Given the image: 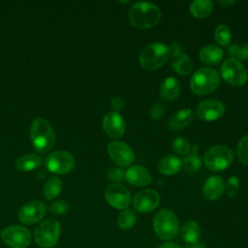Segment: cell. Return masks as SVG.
<instances>
[{"label": "cell", "instance_id": "29", "mask_svg": "<svg viewBox=\"0 0 248 248\" xmlns=\"http://www.w3.org/2000/svg\"><path fill=\"white\" fill-rule=\"evenodd\" d=\"M183 168L186 172L188 173H194L198 171L202 167V160L198 153H191L184 157L182 162Z\"/></svg>", "mask_w": 248, "mask_h": 248}, {"label": "cell", "instance_id": "33", "mask_svg": "<svg viewBox=\"0 0 248 248\" xmlns=\"http://www.w3.org/2000/svg\"><path fill=\"white\" fill-rule=\"evenodd\" d=\"M237 156L239 161L248 166V136L242 137L237 144Z\"/></svg>", "mask_w": 248, "mask_h": 248}, {"label": "cell", "instance_id": "41", "mask_svg": "<svg viewBox=\"0 0 248 248\" xmlns=\"http://www.w3.org/2000/svg\"><path fill=\"white\" fill-rule=\"evenodd\" d=\"M159 248H181V247L174 242H166V243H163Z\"/></svg>", "mask_w": 248, "mask_h": 248}, {"label": "cell", "instance_id": "24", "mask_svg": "<svg viewBox=\"0 0 248 248\" xmlns=\"http://www.w3.org/2000/svg\"><path fill=\"white\" fill-rule=\"evenodd\" d=\"M181 167H182L181 160L178 157L173 155H168L163 157L158 164L159 171L165 175H172L178 172Z\"/></svg>", "mask_w": 248, "mask_h": 248}, {"label": "cell", "instance_id": "40", "mask_svg": "<svg viewBox=\"0 0 248 248\" xmlns=\"http://www.w3.org/2000/svg\"><path fill=\"white\" fill-rule=\"evenodd\" d=\"M169 48H170V52L171 54L177 53V52H180V51H181V46H180L178 43H171Z\"/></svg>", "mask_w": 248, "mask_h": 248}, {"label": "cell", "instance_id": "3", "mask_svg": "<svg viewBox=\"0 0 248 248\" xmlns=\"http://www.w3.org/2000/svg\"><path fill=\"white\" fill-rule=\"evenodd\" d=\"M170 54V48L164 44L151 43L140 51V64L147 71L157 70L167 62Z\"/></svg>", "mask_w": 248, "mask_h": 248}, {"label": "cell", "instance_id": "38", "mask_svg": "<svg viewBox=\"0 0 248 248\" xmlns=\"http://www.w3.org/2000/svg\"><path fill=\"white\" fill-rule=\"evenodd\" d=\"M110 106L111 108L116 111L118 110H121L124 106H125V102H124V99L122 97H119V96H115L111 99L110 101Z\"/></svg>", "mask_w": 248, "mask_h": 248}, {"label": "cell", "instance_id": "4", "mask_svg": "<svg viewBox=\"0 0 248 248\" xmlns=\"http://www.w3.org/2000/svg\"><path fill=\"white\" fill-rule=\"evenodd\" d=\"M153 229L156 235L163 240L174 238L179 232V220L170 209H161L153 219Z\"/></svg>", "mask_w": 248, "mask_h": 248}, {"label": "cell", "instance_id": "7", "mask_svg": "<svg viewBox=\"0 0 248 248\" xmlns=\"http://www.w3.org/2000/svg\"><path fill=\"white\" fill-rule=\"evenodd\" d=\"M60 232L61 228L59 222L56 219H46L36 227L34 238L40 247L51 248L58 242Z\"/></svg>", "mask_w": 248, "mask_h": 248}, {"label": "cell", "instance_id": "18", "mask_svg": "<svg viewBox=\"0 0 248 248\" xmlns=\"http://www.w3.org/2000/svg\"><path fill=\"white\" fill-rule=\"evenodd\" d=\"M225 190V183L222 177L213 175L207 178L202 187V194L208 201H215L221 198Z\"/></svg>", "mask_w": 248, "mask_h": 248}, {"label": "cell", "instance_id": "39", "mask_svg": "<svg viewBox=\"0 0 248 248\" xmlns=\"http://www.w3.org/2000/svg\"><path fill=\"white\" fill-rule=\"evenodd\" d=\"M183 248H205V243L202 240L198 239L197 241L191 243H185Z\"/></svg>", "mask_w": 248, "mask_h": 248}, {"label": "cell", "instance_id": "25", "mask_svg": "<svg viewBox=\"0 0 248 248\" xmlns=\"http://www.w3.org/2000/svg\"><path fill=\"white\" fill-rule=\"evenodd\" d=\"M189 11L197 18H204L213 11V3L209 0H195L189 6Z\"/></svg>", "mask_w": 248, "mask_h": 248}, {"label": "cell", "instance_id": "13", "mask_svg": "<svg viewBox=\"0 0 248 248\" xmlns=\"http://www.w3.org/2000/svg\"><path fill=\"white\" fill-rule=\"evenodd\" d=\"M108 153L109 158L121 167L132 164L135 160V154L132 148L123 141L112 140L108 144Z\"/></svg>", "mask_w": 248, "mask_h": 248}, {"label": "cell", "instance_id": "16", "mask_svg": "<svg viewBox=\"0 0 248 248\" xmlns=\"http://www.w3.org/2000/svg\"><path fill=\"white\" fill-rule=\"evenodd\" d=\"M102 125L105 133L112 139L121 138L126 129L124 118L115 111L107 113L103 118Z\"/></svg>", "mask_w": 248, "mask_h": 248}, {"label": "cell", "instance_id": "32", "mask_svg": "<svg viewBox=\"0 0 248 248\" xmlns=\"http://www.w3.org/2000/svg\"><path fill=\"white\" fill-rule=\"evenodd\" d=\"M172 148L177 154L186 156L191 150V144L186 138L176 137L172 141Z\"/></svg>", "mask_w": 248, "mask_h": 248}, {"label": "cell", "instance_id": "28", "mask_svg": "<svg viewBox=\"0 0 248 248\" xmlns=\"http://www.w3.org/2000/svg\"><path fill=\"white\" fill-rule=\"evenodd\" d=\"M137 214L133 209H124L117 217V225L122 230H129L136 224Z\"/></svg>", "mask_w": 248, "mask_h": 248}, {"label": "cell", "instance_id": "2", "mask_svg": "<svg viewBox=\"0 0 248 248\" xmlns=\"http://www.w3.org/2000/svg\"><path fill=\"white\" fill-rule=\"evenodd\" d=\"M130 22L139 29H147L155 26L161 18L160 9L153 3L137 2L128 13Z\"/></svg>", "mask_w": 248, "mask_h": 248}, {"label": "cell", "instance_id": "8", "mask_svg": "<svg viewBox=\"0 0 248 248\" xmlns=\"http://www.w3.org/2000/svg\"><path fill=\"white\" fill-rule=\"evenodd\" d=\"M221 75L228 83L233 86H242L248 79L246 68L235 58H229L222 64Z\"/></svg>", "mask_w": 248, "mask_h": 248}, {"label": "cell", "instance_id": "26", "mask_svg": "<svg viewBox=\"0 0 248 248\" xmlns=\"http://www.w3.org/2000/svg\"><path fill=\"white\" fill-rule=\"evenodd\" d=\"M201 229L197 222L187 221L180 230V235L185 243H191L200 239Z\"/></svg>", "mask_w": 248, "mask_h": 248}, {"label": "cell", "instance_id": "15", "mask_svg": "<svg viewBox=\"0 0 248 248\" xmlns=\"http://www.w3.org/2000/svg\"><path fill=\"white\" fill-rule=\"evenodd\" d=\"M225 112V106L216 99H208L201 102L197 107V116L204 121H214Z\"/></svg>", "mask_w": 248, "mask_h": 248}, {"label": "cell", "instance_id": "34", "mask_svg": "<svg viewBox=\"0 0 248 248\" xmlns=\"http://www.w3.org/2000/svg\"><path fill=\"white\" fill-rule=\"evenodd\" d=\"M49 211L54 214V215H64L68 212L69 210V204L67 202L63 201V200H58V201H54L49 204Z\"/></svg>", "mask_w": 248, "mask_h": 248}, {"label": "cell", "instance_id": "11", "mask_svg": "<svg viewBox=\"0 0 248 248\" xmlns=\"http://www.w3.org/2000/svg\"><path fill=\"white\" fill-rule=\"evenodd\" d=\"M46 205L42 201H31L23 204L18 211V220L23 225H34L41 221L46 213Z\"/></svg>", "mask_w": 248, "mask_h": 248}, {"label": "cell", "instance_id": "6", "mask_svg": "<svg viewBox=\"0 0 248 248\" xmlns=\"http://www.w3.org/2000/svg\"><path fill=\"white\" fill-rule=\"evenodd\" d=\"M233 152L226 145L217 144L211 146L204 154L203 163L211 171H220L232 165Z\"/></svg>", "mask_w": 248, "mask_h": 248}, {"label": "cell", "instance_id": "35", "mask_svg": "<svg viewBox=\"0 0 248 248\" xmlns=\"http://www.w3.org/2000/svg\"><path fill=\"white\" fill-rule=\"evenodd\" d=\"M226 188V193L227 196L230 198H233L237 195L238 193V189H239V180L236 176H231L228 181L227 184L225 185Z\"/></svg>", "mask_w": 248, "mask_h": 248}, {"label": "cell", "instance_id": "23", "mask_svg": "<svg viewBox=\"0 0 248 248\" xmlns=\"http://www.w3.org/2000/svg\"><path fill=\"white\" fill-rule=\"evenodd\" d=\"M43 159L40 155L28 153L19 156L16 161V167L20 171H31L41 167Z\"/></svg>", "mask_w": 248, "mask_h": 248}, {"label": "cell", "instance_id": "30", "mask_svg": "<svg viewBox=\"0 0 248 248\" xmlns=\"http://www.w3.org/2000/svg\"><path fill=\"white\" fill-rule=\"evenodd\" d=\"M231 38H232L231 29L227 24L221 23L216 27L215 40L220 46H227L231 42Z\"/></svg>", "mask_w": 248, "mask_h": 248}, {"label": "cell", "instance_id": "37", "mask_svg": "<svg viewBox=\"0 0 248 248\" xmlns=\"http://www.w3.org/2000/svg\"><path fill=\"white\" fill-rule=\"evenodd\" d=\"M165 112L166 107L161 103H157L153 105L150 108V117L154 120H160L165 115Z\"/></svg>", "mask_w": 248, "mask_h": 248}, {"label": "cell", "instance_id": "12", "mask_svg": "<svg viewBox=\"0 0 248 248\" xmlns=\"http://www.w3.org/2000/svg\"><path fill=\"white\" fill-rule=\"evenodd\" d=\"M104 195L108 203L116 209H126L131 202L130 191L121 184H109Z\"/></svg>", "mask_w": 248, "mask_h": 248}, {"label": "cell", "instance_id": "5", "mask_svg": "<svg viewBox=\"0 0 248 248\" xmlns=\"http://www.w3.org/2000/svg\"><path fill=\"white\" fill-rule=\"evenodd\" d=\"M220 83V77L217 71L211 68H201L197 70L190 81L192 91L197 95H207L215 91Z\"/></svg>", "mask_w": 248, "mask_h": 248}, {"label": "cell", "instance_id": "22", "mask_svg": "<svg viewBox=\"0 0 248 248\" xmlns=\"http://www.w3.org/2000/svg\"><path fill=\"white\" fill-rule=\"evenodd\" d=\"M170 65L180 76H187L192 70V62L189 56L182 51L171 54Z\"/></svg>", "mask_w": 248, "mask_h": 248}, {"label": "cell", "instance_id": "36", "mask_svg": "<svg viewBox=\"0 0 248 248\" xmlns=\"http://www.w3.org/2000/svg\"><path fill=\"white\" fill-rule=\"evenodd\" d=\"M107 178L108 181L118 184L125 180V171L122 169H111L107 172Z\"/></svg>", "mask_w": 248, "mask_h": 248}, {"label": "cell", "instance_id": "14", "mask_svg": "<svg viewBox=\"0 0 248 248\" xmlns=\"http://www.w3.org/2000/svg\"><path fill=\"white\" fill-rule=\"evenodd\" d=\"M160 203L159 194L152 189H143L136 194L133 200L134 208L140 213H148L158 207Z\"/></svg>", "mask_w": 248, "mask_h": 248}, {"label": "cell", "instance_id": "27", "mask_svg": "<svg viewBox=\"0 0 248 248\" xmlns=\"http://www.w3.org/2000/svg\"><path fill=\"white\" fill-rule=\"evenodd\" d=\"M62 187H63V183L59 177L52 176V177L48 178L46 181L44 188H43L44 197L48 201L53 200L60 194Z\"/></svg>", "mask_w": 248, "mask_h": 248}, {"label": "cell", "instance_id": "19", "mask_svg": "<svg viewBox=\"0 0 248 248\" xmlns=\"http://www.w3.org/2000/svg\"><path fill=\"white\" fill-rule=\"evenodd\" d=\"M200 60L206 65H216L223 58V50L215 45H206L199 52Z\"/></svg>", "mask_w": 248, "mask_h": 248}, {"label": "cell", "instance_id": "10", "mask_svg": "<svg viewBox=\"0 0 248 248\" xmlns=\"http://www.w3.org/2000/svg\"><path fill=\"white\" fill-rule=\"evenodd\" d=\"M46 169L53 173L65 174L75 167L74 156L65 150H56L47 155L46 159Z\"/></svg>", "mask_w": 248, "mask_h": 248}, {"label": "cell", "instance_id": "1", "mask_svg": "<svg viewBox=\"0 0 248 248\" xmlns=\"http://www.w3.org/2000/svg\"><path fill=\"white\" fill-rule=\"evenodd\" d=\"M30 141L39 153L48 152L55 144V134L50 123L41 117L35 118L30 126Z\"/></svg>", "mask_w": 248, "mask_h": 248}, {"label": "cell", "instance_id": "31", "mask_svg": "<svg viewBox=\"0 0 248 248\" xmlns=\"http://www.w3.org/2000/svg\"><path fill=\"white\" fill-rule=\"evenodd\" d=\"M228 52L235 59H248V42L242 44H232L229 46Z\"/></svg>", "mask_w": 248, "mask_h": 248}, {"label": "cell", "instance_id": "9", "mask_svg": "<svg viewBox=\"0 0 248 248\" xmlns=\"http://www.w3.org/2000/svg\"><path fill=\"white\" fill-rule=\"evenodd\" d=\"M0 238L12 248H27L32 241V235L29 230L16 225L3 229L0 232Z\"/></svg>", "mask_w": 248, "mask_h": 248}, {"label": "cell", "instance_id": "17", "mask_svg": "<svg viewBox=\"0 0 248 248\" xmlns=\"http://www.w3.org/2000/svg\"><path fill=\"white\" fill-rule=\"evenodd\" d=\"M125 180L134 186L143 187L151 183L152 175L146 168L135 165L125 171Z\"/></svg>", "mask_w": 248, "mask_h": 248}, {"label": "cell", "instance_id": "21", "mask_svg": "<svg viewBox=\"0 0 248 248\" xmlns=\"http://www.w3.org/2000/svg\"><path fill=\"white\" fill-rule=\"evenodd\" d=\"M180 84L176 78L173 77H169L161 84L160 93L164 100L173 101L180 94Z\"/></svg>", "mask_w": 248, "mask_h": 248}, {"label": "cell", "instance_id": "42", "mask_svg": "<svg viewBox=\"0 0 248 248\" xmlns=\"http://www.w3.org/2000/svg\"><path fill=\"white\" fill-rule=\"evenodd\" d=\"M218 3L223 7H230L235 3V1L232 0H226V1H218Z\"/></svg>", "mask_w": 248, "mask_h": 248}, {"label": "cell", "instance_id": "20", "mask_svg": "<svg viewBox=\"0 0 248 248\" xmlns=\"http://www.w3.org/2000/svg\"><path fill=\"white\" fill-rule=\"evenodd\" d=\"M193 118V112L189 108H183L171 115L168 122V127L170 131H178L186 127Z\"/></svg>", "mask_w": 248, "mask_h": 248}]
</instances>
